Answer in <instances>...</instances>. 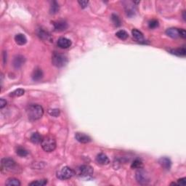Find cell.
Segmentation results:
<instances>
[{"instance_id":"4316f807","label":"cell","mask_w":186,"mask_h":186,"mask_svg":"<svg viewBox=\"0 0 186 186\" xmlns=\"http://www.w3.org/2000/svg\"><path fill=\"white\" fill-rule=\"evenodd\" d=\"M47 180H39L36 181H33L32 183H29V185L31 186H44L46 185Z\"/></svg>"},{"instance_id":"9a60e30c","label":"cell","mask_w":186,"mask_h":186,"mask_svg":"<svg viewBox=\"0 0 186 186\" xmlns=\"http://www.w3.org/2000/svg\"><path fill=\"white\" fill-rule=\"evenodd\" d=\"M166 33L167 36L171 38L176 39L180 36V29H176V28H170L166 31Z\"/></svg>"},{"instance_id":"ac0fdd59","label":"cell","mask_w":186,"mask_h":186,"mask_svg":"<svg viewBox=\"0 0 186 186\" xmlns=\"http://www.w3.org/2000/svg\"><path fill=\"white\" fill-rule=\"evenodd\" d=\"M132 34H133V38L137 41V42H143L144 41V36H143V33L139 30H137V29H133L132 31Z\"/></svg>"},{"instance_id":"5b68a950","label":"cell","mask_w":186,"mask_h":186,"mask_svg":"<svg viewBox=\"0 0 186 186\" xmlns=\"http://www.w3.org/2000/svg\"><path fill=\"white\" fill-rule=\"evenodd\" d=\"M74 174L75 172L72 169L68 167H64L59 172H57V177L60 180H68L71 178Z\"/></svg>"},{"instance_id":"44dd1931","label":"cell","mask_w":186,"mask_h":186,"mask_svg":"<svg viewBox=\"0 0 186 186\" xmlns=\"http://www.w3.org/2000/svg\"><path fill=\"white\" fill-rule=\"evenodd\" d=\"M5 184H6V185H9V186H20V183L19 180L14 177L9 178V179L7 180L6 183Z\"/></svg>"},{"instance_id":"277c9868","label":"cell","mask_w":186,"mask_h":186,"mask_svg":"<svg viewBox=\"0 0 186 186\" xmlns=\"http://www.w3.org/2000/svg\"><path fill=\"white\" fill-rule=\"evenodd\" d=\"M52 63L57 68H62L68 63V57L63 54L54 53L52 57Z\"/></svg>"},{"instance_id":"6da1fadb","label":"cell","mask_w":186,"mask_h":186,"mask_svg":"<svg viewBox=\"0 0 186 186\" xmlns=\"http://www.w3.org/2000/svg\"><path fill=\"white\" fill-rule=\"evenodd\" d=\"M28 116L31 120H38L44 114V109L40 105H31L27 111Z\"/></svg>"},{"instance_id":"484cf974","label":"cell","mask_w":186,"mask_h":186,"mask_svg":"<svg viewBox=\"0 0 186 186\" xmlns=\"http://www.w3.org/2000/svg\"><path fill=\"white\" fill-rule=\"evenodd\" d=\"M111 20H112V23H113V25L116 27L120 26L121 23H122L120 18H119L118 15H116L115 14H113L112 15H111Z\"/></svg>"},{"instance_id":"e0dca14e","label":"cell","mask_w":186,"mask_h":186,"mask_svg":"<svg viewBox=\"0 0 186 186\" xmlns=\"http://www.w3.org/2000/svg\"><path fill=\"white\" fill-rule=\"evenodd\" d=\"M43 77V72L41 68H36L32 74V79L33 81H40Z\"/></svg>"},{"instance_id":"30bf717a","label":"cell","mask_w":186,"mask_h":186,"mask_svg":"<svg viewBox=\"0 0 186 186\" xmlns=\"http://www.w3.org/2000/svg\"><path fill=\"white\" fill-rule=\"evenodd\" d=\"M75 138L78 142L81 143H88L91 142L92 139L89 135H85L84 133H77L75 135Z\"/></svg>"},{"instance_id":"8fae6325","label":"cell","mask_w":186,"mask_h":186,"mask_svg":"<svg viewBox=\"0 0 186 186\" xmlns=\"http://www.w3.org/2000/svg\"><path fill=\"white\" fill-rule=\"evenodd\" d=\"M159 164L161 165L163 169L166 170H170L171 168V165H172V161L171 160L167 157H161L159 160Z\"/></svg>"},{"instance_id":"7a4b0ae2","label":"cell","mask_w":186,"mask_h":186,"mask_svg":"<svg viewBox=\"0 0 186 186\" xmlns=\"http://www.w3.org/2000/svg\"><path fill=\"white\" fill-rule=\"evenodd\" d=\"M42 149L46 152H52L56 148V141L51 136H46L41 142Z\"/></svg>"},{"instance_id":"4dcf8cb0","label":"cell","mask_w":186,"mask_h":186,"mask_svg":"<svg viewBox=\"0 0 186 186\" xmlns=\"http://www.w3.org/2000/svg\"><path fill=\"white\" fill-rule=\"evenodd\" d=\"M78 2H79L80 6L82 7V8H85V7H87V5H88V4H89L88 1H79Z\"/></svg>"},{"instance_id":"1f68e13d","label":"cell","mask_w":186,"mask_h":186,"mask_svg":"<svg viewBox=\"0 0 186 186\" xmlns=\"http://www.w3.org/2000/svg\"><path fill=\"white\" fill-rule=\"evenodd\" d=\"M177 185H185L186 184V179L185 177L181 178V179H179L177 180Z\"/></svg>"},{"instance_id":"ba28073f","label":"cell","mask_w":186,"mask_h":186,"mask_svg":"<svg viewBox=\"0 0 186 186\" xmlns=\"http://www.w3.org/2000/svg\"><path fill=\"white\" fill-rule=\"evenodd\" d=\"M53 26L55 31H58V32L66 31L68 28V24L64 20H57V21L53 22Z\"/></svg>"},{"instance_id":"7c38bea8","label":"cell","mask_w":186,"mask_h":186,"mask_svg":"<svg viewBox=\"0 0 186 186\" xmlns=\"http://www.w3.org/2000/svg\"><path fill=\"white\" fill-rule=\"evenodd\" d=\"M37 35H38V36L40 37L41 40H42L44 41H51L52 40L51 35H50V33L48 32V31L44 30V29H39L38 30H37Z\"/></svg>"},{"instance_id":"cb8c5ba5","label":"cell","mask_w":186,"mask_h":186,"mask_svg":"<svg viewBox=\"0 0 186 186\" xmlns=\"http://www.w3.org/2000/svg\"><path fill=\"white\" fill-rule=\"evenodd\" d=\"M59 11V5L56 2H53L50 6V12L51 14H56Z\"/></svg>"},{"instance_id":"d4e9b609","label":"cell","mask_w":186,"mask_h":186,"mask_svg":"<svg viewBox=\"0 0 186 186\" xmlns=\"http://www.w3.org/2000/svg\"><path fill=\"white\" fill-rule=\"evenodd\" d=\"M131 167L133 169H140L143 167V162L140 159H136L135 160H134V161L132 163Z\"/></svg>"},{"instance_id":"4fadbf2b","label":"cell","mask_w":186,"mask_h":186,"mask_svg":"<svg viewBox=\"0 0 186 186\" xmlns=\"http://www.w3.org/2000/svg\"><path fill=\"white\" fill-rule=\"evenodd\" d=\"M25 60V57L22 55H16L12 61V65H13L14 68H20L24 64Z\"/></svg>"},{"instance_id":"7402d4cb","label":"cell","mask_w":186,"mask_h":186,"mask_svg":"<svg viewBox=\"0 0 186 186\" xmlns=\"http://www.w3.org/2000/svg\"><path fill=\"white\" fill-rule=\"evenodd\" d=\"M116 36L118 37L119 39H120V40H126V39L129 37V34H128V33L125 31L120 30L116 33Z\"/></svg>"},{"instance_id":"f546056e","label":"cell","mask_w":186,"mask_h":186,"mask_svg":"<svg viewBox=\"0 0 186 186\" xmlns=\"http://www.w3.org/2000/svg\"><path fill=\"white\" fill-rule=\"evenodd\" d=\"M158 26H159V21L157 20H152L149 22L150 29H156Z\"/></svg>"},{"instance_id":"3957f363","label":"cell","mask_w":186,"mask_h":186,"mask_svg":"<svg viewBox=\"0 0 186 186\" xmlns=\"http://www.w3.org/2000/svg\"><path fill=\"white\" fill-rule=\"evenodd\" d=\"M18 165L13 159L10 158H4L1 161L2 171L5 172H15L18 170Z\"/></svg>"},{"instance_id":"d6986e66","label":"cell","mask_w":186,"mask_h":186,"mask_svg":"<svg viewBox=\"0 0 186 186\" xmlns=\"http://www.w3.org/2000/svg\"><path fill=\"white\" fill-rule=\"evenodd\" d=\"M170 53L175 55L177 56H185L186 55V50L185 48H178V49H173L170 50Z\"/></svg>"},{"instance_id":"8992f818","label":"cell","mask_w":186,"mask_h":186,"mask_svg":"<svg viewBox=\"0 0 186 186\" xmlns=\"http://www.w3.org/2000/svg\"><path fill=\"white\" fill-rule=\"evenodd\" d=\"M76 174L81 177H90L93 174V169L92 167L89 166V165H81V166L77 167V170H76Z\"/></svg>"},{"instance_id":"83f0119b","label":"cell","mask_w":186,"mask_h":186,"mask_svg":"<svg viewBox=\"0 0 186 186\" xmlns=\"http://www.w3.org/2000/svg\"><path fill=\"white\" fill-rule=\"evenodd\" d=\"M24 93H25V90L23 89H18V90H15L14 92H11L10 94V96L12 97H20L23 95Z\"/></svg>"},{"instance_id":"ffe728a7","label":"cell","mask_w":186,"mask_h":186,"mask_svg":"<svg viewBox=\"0 0 186 186\" xmlns=\"http://www.w3.org/2000/svg\"><path fill=\"white\" fill-rule=\"evenodd\" d=\"M42 137L40 135V133H33L32 135H31L30 137V140L31 142H32L34 144H38V143H40L42 140Z\"/></svg>"},{"instance_id":"f1b7e54d","label":"cell","mask_w":186,"mask_h":186,"mask_svg":"<svg viewBox=\"0 0 186 186\" xmlns=\"http://www.w3.org/2000/svg\"><path fill=\"white\" fill-rule=\"evenodd\" d=\"M48 113H49V114L50 116H54V117H57L60 115V110L59 109H50L49 111H48Z\"/></svg>"},{"instance_id":"603a6c76","label":"cell","mask_w":186,"mask_h":186,"mask_svg":"<svg viewBox=\"0 0 186 186\" xmlns=\"http://www.w3.org/2000/svg\"><path fill=\"white\" fill-rule=\"evenodd\" d=\"M16 153L19 156H20V157H26V156H28V154H29V152H28V150L26 149H25L24 148L18 147L16 150Z\"/></svg>"},{"instance_id":"836d02e7","label":"cell","mask_w":186,"mask_h":186,"mask_svg":"<svg viewBox=\"0 0 186 186\" xmlns=\"http://www.w3.org/2000/svg\"><path fill=\"white\" fill-rule=\"evenodd\" d=\"M180 36H181L182 38H183V39H185L186 37V32H185V31L183 29H180Z\"/></svg>"},{"instance_id":"5bb4252c","label":"cell","mask_w":186,"mask_h":186,"mask_svg":"<svg viewBox=\"0 0 186 186\" xmlns=\"http://www.w3.org/2000/svg\"><path fill=\"white\" fill-rule=\"evenodd\" d=\"M96 161L99 164L101 165H106L108 164H109L110 161L109 159L108 158V156L105 155V153H99L96 157Z\"/></svg>"},{"instance_id":"52a82bcc","label":"cell","mask_w":186,"mask_h":186,"mask_svg":"<svg viewBox=\"0 0 186 186\" xmlns=\"http://www.w3.org/2000/svg\"><path fill=\"white\" fill-rule=\"evenodd\" d=\"M135 177H136L137 181L138 182L140 185H146V184H148L150 181L148 174H147L146 171L143 170L142 168L138 169V170L137 171Z\"/></svg>"},{"instance_id":"2e32d148","label":"cell","mask_w":186,"mask_h":186,"mask_svg":"<svg viewBox=\"0 0 186 186\" xmlns=\"http://www.w3.org/2000/svg\"><path fill=\"white\" fill-rule=\"evenodd\" d=\"M15 41L18 45H24L27 42V39L23 33H18L15 36Z\"/></svg>"},{"instance_id":"9c48e42d","label":"cell","mask_w":186,"mask_h":186,"mask_svg":"<svg viewBox=\"0 0 186 186\" xmlns=\"http://www.w3.org/2000/svg\"><path fill=\"white\" fill-rule=\"evenodd\" d=\"M57 46L61 49H67L71 46V41L65 37H61L57 40Z\"/></svg>"},{"instance_id":"d6a6232c","label":"cell","mask_w":186,"mask_h":186,"mask_svg":"<svg viewBox=\"0 0 186 186\" xmlns=\"http://www.w3.org/2000/svg\"><path fill=\"white\" fill-rule=\"evenodd\" d=\"M6 105H7L6 100L2 98V99L0 100V108H3L4 107L6 106Z\"/></svg>"}]
</instances>
